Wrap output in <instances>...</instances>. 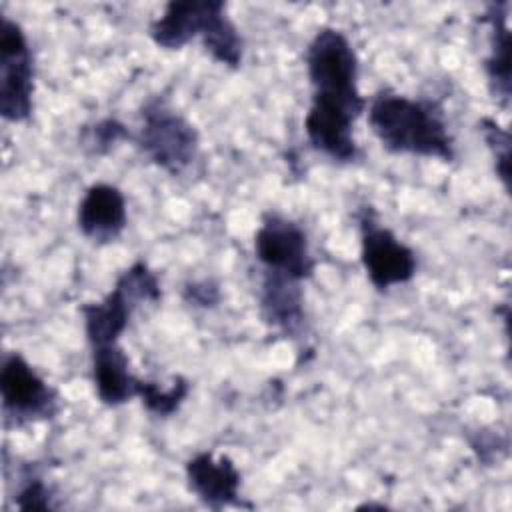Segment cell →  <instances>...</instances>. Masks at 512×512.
Masks as SVG:
<instances>
[{"label": "cell", "mask_w": 512, "mask_h": 512, "mask_svg": "<svg viewBox=\"0 0 512 512\" xmlns=\"http://www.w3.org/2000/svg\"><path fill=\"white\" fill-rule=\"evenodd\" d=\"M366 108L372 134L390 154L454 160V138L440 102L382 88L366 102Z\"/></svg>", "instance_id": "6da1fadb"}, {"label": "cell", "mask_w": 512, "mask_h": 512, "mask_svg": "<svg viewBox=\"0 0 512 512\" xmlns=\"http://www.w3.org/2000/svg\"><path fill=\"white\" fill-rule=\"evenodd\" d=\"M148 34L164 50H180L190 40L200 38L216 62L228 68L242 64L244 42L222 0H172L150 22Z\"/></svg>", "instance_id": "7a4b0ae2"}, {"label": "cell", "mask_w": 512, "mask_h": 512, "mask_svg": "<svg viewBox=\"0 0 512 512\" xmlns=\"http://www.w3.org/2000/svg\"><path fill=\"white\" fill-rule=\"evenodd\" d=\"M312 84L310 106L356 120L366 110L358 90V56L348 36L330 26L316 30L304 54Z\"/></svg>", "instance_id": "3957f363"}, {"label": "cell", "mask_w": 512, "mask_h": 512, "mask_svg": "<svg viewBox=\"0 0 512 512\" xmlns=\"http://www.w3.org/2000/svg\"><path fill=\"white\" fill-rule=\"evenodd\" d=\"M160 296V280L150 266L142 260L130 264L100 302L80 306L90 348L118 344L134 310L144 302H158Z\"/></svg>", "instance_id": "277c9868"}, {"label": "cell", "mask_w": 512, "mask_h": 512, "mask_svg": "<svg viewBox=\"0 0 512 512\" xmlns=\"http://www.w3.org/2000/svg\"><path fill=\"white\" fill-rule=\"evenodd\" d=\"M140 120L136 142L152 164L178 176L196 160L200 144L196 128L164 98L146 100Z\"/></svg>", "instance_id": "5b68a950"}, {"label": "cell", "mask_w": 512, "mask_h": 512, "mask_svg": "<svg viewBox=\"0 0 512 512\" xmlns=\"http://www.w3.org/2000/svg\"><path fill=\"white\" fill-rule=\"evenodd\" d=\"M360 232V260L368 280L378 290L406 284L416 276L418 260L410 246L384 226L370 206L356 212Z\"/></svg>", "instance_id": "8992f818"}, {"label": "cell", "mask_w": 512, "mask_h": 512, "mask_svg": "<svg viewBox=\"0 0 512 512\" xmlns=\"http://www.w3.org/2000/svg\"><path fill=\"white\" fill-rule=\"evenodd\" d=\"M0 394L6 426L18 428L50 420L60 410L58 392L18 352H10L2 360Z\"/></svg>", "instance_id": "52a82bcc"}, {"label": "cell", "mask_w": 512, "mask_h": 512, "mask_svg": "<svg viewBox=\"0 0 512 512\" xmlns=\"http://www.w3.org/2000/svg\"><path fill=\"white\" fill-rule=\"evenodd\" d=\"M34 60L28 38L18 22L0 18V114L8 122L32 116Z\"/></svg>", "instance_id": "ba28073f"}, {"label": "cell", "mask_w": 512, "mask_h": 512, "mask_svg": "<svg viewBox=\"0 0 512 512\" xmlns=\"http://www.w3.org/2000/svg\"><path fill=\"white\" fill-rule=\"evenodd\" d=\"M254 256L266 272L284 274L298 282L308 280L316 268L304 228L278 212L262 216L254 234Z\"/></svg>", "instance_id": "9c48e42d"}, {"label": "cell", "mask_w": 512, "mask_h": 512, "mask_svg": "<svg viewBox=\"0 0 512 512\" xmlns=\"http://www.w3.org/2000/svg\"><path fill=\"white\" fill-rule=\"evenodd\" d=\"M76 224L82 236L96 244H110L118 240L128 224L126 198L122 190L106 182L88 186L78 202Z\"/></svg>", "instance_id": "30bf717a"}, {"label": "cell", "mask_w": 512, "mask_h": 512, "mask_svg": "<svg viewBox=\"0 0 512 512\" xmlns=\"http://www.w3.org/2000/svg\"><path fill=\"white\" fill-rule=\"evenodd\" d=\"M186 482L190 492L198 500L212 508L222 510L224 506H240V472L228 456H214L212 452L194 454L186 466Z\"/></svg>", "instance_id": "8fae6325"}, {"label": "cell", "mask_w": 512, "mask_h": 512, "mask_svg": "<svg viewBox=\"0 0 512 512\" xmlns=\"http://www.w3.org/2000/svg\"><path fill=\"white\" fill-rule=\"evenodd\" d=\"M92 382L98 400L112 408L136 398L142 386L120 344L92 348Z\"/></svg>", "instance_id": "7c38bea8"}, {"label": "cell", "mask_w": 512, "mask_h": 512, "mask_svg": "<svg viewBox=\"0 0 512 512\" xmlns=\"http://www.w3.org/2000/svg\"><path fill=\"white\" fill-rule=\"evenodd\" d=\"M260 316L268 326L282 330L286 336L298 334L304 326V294L300 282L264 270L260 284Z\"/></svg>", "instance_id": "4fadbf2b"}, {"label": "cell", "mask_w": 512, "mask_h": 512, "mask_svg": "<svg viewBox=\"0 0 512 512\" xmlns=\"http://www.w3.org/2000/svg\"><path fill=\"white\" fill-rule=\"evenodd\" d=\"M508 2H492L486 6L482 22L490 28V52L484 60L490 92L502 106L510 100V28Z\"/></svg>", "instance_id": "5bb4252c"}, {"label": "cell", "mask_w": 512, "mask_h": 512, "mask_svg": "<svg viewBox=\"0 0 512 512\" xmlns=\"http://www.w3.org/2000/svg\"><path fill=\"white\" fill-rule=\"evenodd\" d=\"M190 392V384L186 378L182 376H174L170 386H160L158 382H150V380H142L138 398L142 400V404L146 406V410L154 416L166 418L170 414H174L182 402L186 400Z\"/></svg>", "instance_id": "9a60e30c"}, {"label": "cell", "mask_w": 512, "mask_h": 512, "mask_svg": "<svg viewBox=\"0 0 512 512\" xmlns=\"http://www.w3.org/2000/svg\"><path fill=\"white\" fill-rule=\"evenodd\" d=\"M478 126L492 152L496 174L502 180L504 190H510V134L492 118H482Z\"/></svg>", "instance_id": "2e32d148"}, {"label": "cell", "mask_w": 512, "mask_h": 512, "mask_svg": "<svg viewBox=\"0 0 512 512\" xmlns=\"http://www.w3.org/2000/svg\"><path fill=\"white\" fill-rule=\"evenodd\" d=\"M126 138H130V132L122 122L116 118H102L82 132V146L100 156L110 152L118 142Z\"/></svg>", "instance_id": "e0dca14e"}, {"label": "cell", "mask_w": 512, "mask_h": 512, "mask_svg": "<svg viewBox=\"0 0 512 512\" xmlns=\"http://www.w3.org/2000/svg\"><path fill=\"white\" fill-rule=\"evenodd\" d=\"M24 482L20 484L14 504L20 510H50L54 508L52 504V490L46 486V482L38 474H26L22 478Z\"/></svg>", "instance_id": "ac0fdd59"}, {"label": "cell", "mask_w": 512, "mask_h": 512, "mask_svg": "<svg viewBox=\"0 0 512 512\" xmlns=\"http://www.w3.org/2000/svg\"><path fill=\"white\" fill-rule=\"evenodd\" d=\"M184 298L194 306L212 308L220 300V290L218 284H214L212 280H196L184 286Z\"/></svg>", "instance_id": "d6986e66"}]
</instances>
